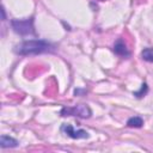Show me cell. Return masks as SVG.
Returning a JSON list of instances; mask_svg holds the SVG:
<instances>
[{"mask_svg":"<svg viewBox=\"0 0 153 153\" xmlns=\"http://www.w3.org/2000/svg\"><path fill=\"white\" fill-rule=\"evenodd\" d=\"M55 50V45L51 43L43 41V39H29L24 41L19 44L16 45L14 53L22 56L26 55H37V54H43V53H50Z\"/></svg>","mask_w":153,"mask_h":153,"instance_id":"6da1fadb","label":"cell"},{"mask_svg":"<svg viewBox=\"0 0 153 153\" xmlns=\"http://www.w3.org/2000/svg\"><path fill=\"white\" fill-rule=\"evenodd\" d=\"M11 25L13 27V31L16 33L22 35V36L35 33V30H33V19L32 18L13 19L11 22Z\"/></svg>","mask_w":153,"mask_h":153,"instance_id":"7a4b0ae2","label":"cell"},{"mask_svg":"<svg viewBox=\"0 0 153 153\" xmlns=\"http://www.w3.org/2000/svg\"><path fill=\"white\" fill-rule=\"evenodd\" d=\"M61 116H78L81 118H88L92 115L91 109L85 104H79L74 106H65L60 111Z\"/></svg>","mask_w":153,"mask_h":153,"instance_id":"3957f363","label":"cell"},{"mask_svg":"<svg viewBox=\"0 0 153 153\" xmlns=\"http://www.w3.org/2000/svg\"><path fill=\"white\" fill-rule=\"evenodd\" d=\"M61 131L72 139H87V137H90V134L86 130H82V129L74 130V128L71 124H66V123L61 126Z\"/></svg>","mask_w":153,"mask_h":153,"instance_id":"277c9868","label":"cell"},{"mask_svg":"<svg viewBox=\"0 0 153 153\" xmlns=\"http://www.w3.org/2000/svg\"><path fill=\"white\" fill-rule=\"evenodd\" d=\"M112 50H114V53H115L116 55L122 56V57H128V56L130 55V51L128 50V48H127L126 43H124L121 38H120V39L114 44Z\"/></svg>","mask_w":153,"mask_h":153,"instance_id":"5b68a950","label":"cell"},{"mask_svg":"<svg viewBox=\"0 0 153 153\" xmlns=\"http://www.w3.org/2000/svg\"><path fill=\"white\" fill-rule=\"evenodd\" d=\"M18 141L11 136L7 135H1L0 137V146L2 148H12V147H17L18 146Z\"/></svg>","mask_w":153,"mask_h":153,"instance_id":"8992f818","label":"cell"},{"mask_svg":"<svg viewBox=\"0 0 153 153\" xmlns=\"http://www.w3.org/2000/svg\"><path fill=\"white\" fill-rule=\"evenodd\" d=\"M127 126L131 128H141L143 126V120L140 116H133L127 121Z\"/></svg>","mask_w":153,"mask_h":153,"instance_id":"52a82bcc","label":"cell"},{"mask_svg":"<svg viewBox=\"0 0 153 153\" xmlns=\"http://www.w3.org/2000/svg\"><path fill=\"white\" fill-rule=\"evenodd\" d=\"M141 57L145 61L153 62V48H146L141 51Z\"/></svg>","mask_w":153,"mask_h":153,"instance_id":"ba28073f","label":"cell"},{"mask_svg":"<svg viewBox=\"0 0 153 153\" xmlns=\"http://www.w3.org/2000/svg\"><path fill=\"white\" fill-rule=\"evenodd\" d=\"M147 91H148V86H147V84H146V82H143V84L141 85L140 91L134 92V96H135L136 98H142V97H143V96L147 93Z\"/></svg>","mask_w":153,"mask_h":153,"instance_id":"9c48e42d","label":"cell"},{"mask_svg":"<svg viewBox=\"0 0 153 153\" xmlns=\"http://www.w3.org/2000/svg\"><path fill=\"white\" fill-rule=\"evenodd\" d=\"M1 12H2V20H5L6 19V16H5V8L2 7V10H1Z\"/></svg>","mask_w":153,"mask_h":153,"instance_id":"30bf717a","label":"cell"},{"mask_svg":"<svg viewBox=\"0 0 153 153\" xmlns=\"http://www.w3.org/2000/svg\"><path fill=\"white\" fill-rule=\"evenodd\" d=\"M99 1H106V0H99Z\"/></svg>","mask_w":153,"mask_h":153,"instance_id":"8fae6325","label":"cell"}]
</instances>
